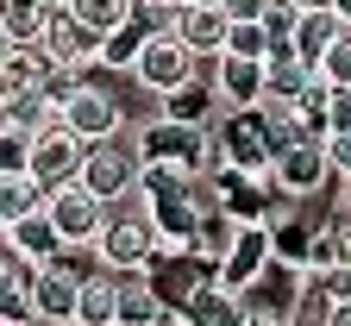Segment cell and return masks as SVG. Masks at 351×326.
<instances>
[{"label": "cell", "mask_w": 351, "mask_h": 326, "mask_svg": "<svg viewBox=\"0 0 351 326\" xmlns=\"http://www.w3.org/2000/svg\"><path fill=\"white\" fill-rule=\"evenodd\" d=\"M145 170H163V176H182V182H201L207 176V157H213V138L201 126H176V119H145L138 138H132Z\"/></svg>", "instance_id": "6da1fadb"}, {"label": "cell", "mask_w": 351, "mask_h": 326, "mask_svg": "<svg viewBox=\"0 0 351 326\" xmlns=\"http://www.w3.org/2000/svg\"><path fill=\"white\" fill-rule=\"evenodd\" d=\"M157 251H163V239H157V226H151L145 207H113L107 226H101V239H95L101 270L119 276V283H125V276H145Z\"/></svg>", "instance_id": "7a4b0ae2"}, {"label": "cell", "mask_w": 351, "mask_h": 326, "mask_svg": "<svg viewBox=\"0 0 351 326\" xmlns=\"http://www.w3.org/2000/svg\"><path fill=\"white\" fill-rule=\"evenodd\" d=\"M213 283H219V264L201 257L195 245H189V251H169V245H163V251L151 257V270H145V289L163 301V314H182V307H189L201 289H213Z\"/></svg>", "instance_id": "3957f363"}, {"label": "cell", "mask_w": 351, "mask_h": 326, "mask_svg": "<svg viewBox=\"0 0 351 326\" xmlns=\"http://www.w3.org/2000/svg\"><path fill=\"white\" fill-rule=\"evenodd\" d=\"M207 138L219 145V157H226L232 176H270V163H276L270 119H263L257 107L251 113H219V126H207Z\"/></svg>", "instance_id": "277c9868"}, {"label": "cell", "mask_w": 351, "mask_h": 326, "mask_svg": "<svg viewBox=\"0 0 351 326\" xmlns=\"http://www.w3.org/2000/svg\"><path fill=\"white\" fill-rule=\"evenodd\" d=\"M270 264H276V232H270V220H239L232 245L219 251V289L257 295V283L270 276Z\"/></svg>", "instance_id": "5b68a950"}, {"label": "cell", "mask_w": 351, "mask_h": 326, "mask_svg": "<svg viewBox=\"0 0 351 326\" xmlns=\"http://www.w3.org/2000/svg\"><path fill=\"white\" fill-rule=\"evenodd\" d=\"M138 176H145L138 151L119 145V138H107V145H95V151L82 157V176H75V182H82L101 207H125V201H138Z\"/></svg>", "instance_id": "8992f818"}, {"label": "cell", "mask_w": 351, "mask_h": 326, "mask_svg": "<svg viewBox=\"0 0 351 326\" xmlns=\"http://www.w3.org/2000/svg\"><path fill=\"white\" fill-rule=\"evenodd\" d=\"M107 213H113V207H101L95 195L82 189V182H69V189H57V195H44V220L57 226L63 251H95V239H101Z\"/></svg>", "instance_id": "52a82bcc"}, {"label": "cell", "mask_w": 351, "mask_h": 326, "mask_svg": "<svg viewBox=\"0 0 351 326\" xmlns=\"http://www.w3.org/2000/svg\"><path fill=\"white\" fill-rule=\"evenodd\" d=\"M38 51L51 57V69H75V75H88V69H101V32H88L69 7H57V13H44Z\"/></svg>", "instance_id": "ba28073f"}, {"label": "cell", "mask_w": 351, "mask_h": 326, "mask_svg": "<svg viewBox=\"0 0 351 326\" xmlns=\"http://www.w3.org/2000/svg\"><path fill=\"white\" fill-rule=\"evenodd\" d=\"M88 276H95V270H69V257L44 264L32 276V320L38 326H75V295H82Z\"/></svg>", "instance_id": "9c48e42d"}, {"label": "cell", "mask_w": 351, "mask_h": 326, "mask_svg": "<svg viewBox=\"0 0 351 326\" xmlns=\"http://www.w3.org/2000/svg\"><path fill=\"white\" fill-rule=\"evenodd\" d=\"M63 132L75 138V145H107V138H119V101L107 95V88H95V82H82L75 95L63 101Z\"/></svg>", "instance_id": "30bf717a"}, {"label": "cell", "mask_w": 351, "mask_h": 326, "mask_svg": "<svg viewBox=\"0 0 351 326\" xmlns=\"http://www.w3.org/2000/svg\"><path fill=\"white\" fill-rule=\"evenodd\" d=\"M132 75H138L151 95H176V88H189L195 82V57L182 51V38L176 32H157V38H145V51H138V63H132Z\"/></svg>", "instance_id": "8fae6325"}, {"label": "cell", "mask_w": 351, "mask_h": 326, "mask_svg": "<svg viewBox=\"0 0 351 326\" xmlns=\"http://www.w3.org/2000/svg\"><path fill=\"white\" fill-rule=\"evenodd\" d=\"M82 157H88V145H75V138L57 126V132L32 138V163H25V176L38 182V195H57V189H69V182L82 176Z\"/></svg>", "instance_id": "7c38bea8"}, {"label": "cell", "mask_w": 351, "mask_h": 326, "mask_svg": "<svg viewBox=\"0 0 351 326\" xmlns=\"http://www.w3.org/2000/svg\"><path fill=\"white\" fill-rule=\"evenodd\" d=\"M270 176H276V189L282 195H314V189H326V145H320V138H295V145H282L276 151V163H270Z\"/></svg>", "instance_id": "4fadbf2b"}, {"label": "cell", "mask_w": 351, "mask_h": 326, "mask_svg": "<svg viewBox=\"0 0 351 326\" xmlns=\"http://www.w3.org/2000/svg\"><path fill=\"white\" fill-rule=\"evenodd\" d=\"M0 245H7L19 264H32V270H44V264H57V257H63V239H57V226L44 220V207L25 213V220H13L7 232H0Z\"/></svg>", "instance_id": "5bb4252c"}, {"label": "cell", "mask_w": 351, "mask_h": 326, "mask_svg": "<svg viewBox=\"0 0 351 326\" xmlns=\"http://www.w3.org/2000/svg\"><path fill=\"white\" fill-rule=\"evenodd\" d=\"M213 95L226 101V113H251V107H263V63L213 57Z\"/></svg>", "instance_id": "9a60e30c"}, {"label": "cell", "mask_w": 351, "mask_h": 326, "mask_svg": "<svg viewBox=\"0 0 351 326\" xmlns=\"http://www.w3.org/2000/svg\"><path fill=\"white\" fill-rule=\"evenodd\" d=\"M226 13H219V7H195V13H182V7H176V38H182V51L201 63V57H219V51H226Z\"/></svg>", "instance_id": "2e32d148"}, {"label": "cell", "mask_w": 351, "mask_h": 326, "mask_svg": "<svg viewBox=\"0 0 351 326\" xmlns=\"http://www.w3.org/2000/svg\"><path fill=\"white\" fill-rule=\"evenodd\" d=\"M32 264H19L7 245H0V326H38L32 320Z\"/></svg>", "instance_id": "e0dca14e"}, {"label": "cell", "mask_w": 351, "mask_h": 326, "mask_svg": "<svg viewBox=\"0 0 351 326\" xmlns=\"http://www.w3.org/2000/svg\"><path fill=\"white\" fill-rule=\"evenodd\" d=\"M176 320H182V326H245V320H251V301L213 283V289H201V295H195L182 314H176Z\"/></svg>", "instance_id": "ac0fdd59"}, {"label": "cell", "mask_w": 351, "mask_h": 326, "mask_svg": "<svg viewBox=\"0 0 351 326\" xmlns=\"http://www.w3.org/2000/svg\"><path fill=\"white\" fill-rule=\"evenodd\" d=\"M44 75H51L44 51H7L0 57V107L19 101V95H44Z\"/></svg>", "instance_id": "d6986e66"}, {"label": "cell", "mask_w": 351, "mask_h": 326, "mask_svg": "<svg viewBox=\"0 0 351 326\" xmlns=\"http://www.w3.org/2000/svg\"><path fill=\"white\" fill-rule=\"evenodd\" d=\"M75 326H119V276L95 270L75 295Z\"/></svg>", "instance_id": "ffe728a7"}, {"label": "cell", "mask_w": 351, "mask_h": 326, "mask_svg": "<svg viewBox=\"0 0 351 326\" xmlns=\"http://www.w3.org/2000/svg\"><path fill=\"white\" fill-rule=\"evenodd\" d=\"M213 101H219V95H213V82H201V75H195L189 88H176V95L163 101V119H176V126H201V132H207V126L219 119V113H213Z\"/></svg>", "instance_id": "44dd1931"}, {"label": "cell", "mask_w": 351, "mask_h": 326, "mask_svg": "<svg viewBox=\"0 0 351 326\" xmlns=\"http://www.w3.org/2000/svg\"><path fill=\"white\" fill-rule=\"evenodd\" d=\"M69 13H75L88 32L113 38L119 25H132V19H138V0H69Z\"/></svg>", "instance_id": "7402d4cb"}, {"label": "cell", "mask_w": 351, "mask_h": 326, "mask_svg": "<svg viewBox=\"0 0 351 326\" xmlns=\"http://www.w3.org/2000/svg\"><path fill=\"white\" fill-rule=\"evenodd\" d=\"M345 25L332 19V13H307L301 25H295V57L307 63V69H320V57L332 51V38H339Z\"/></svg>", "instance_id": "603a6c76"}, {"label": "cell", "mask_w": 351, "mask_h": 326, "mask_svg": "<svg viewBox=\"0 0 351 326\" xmlns=\"http://www.w3.org/2000/svg\"><path fill=\"white\" fill-rule=\"evenodd\" d=\"M0 32H7L19 51H38V38H44V7H38V0H0Z\"/></svg>", "instance_id": "cb8c5ba5"}, {"label": "cell", "mask_w": 351, "mask_h": 326, "mask_svg": "<svg viewBox=\"0 0 351 326\" xmlns=\"http://www.w3.org/2000/svg\"><path fill=\"white\" fill-rule=\"evenodd\" d=\"M157 320H169V314H163V301L145 289V276L119 283V326H157Z\"/></svg>", "instance_id": "d4e9b609"}, {"label": "cell", "mask_w": 351, "mask_h": 326, "mask_svg": "<svg viewBox=\"0 0 351 326\" xmlns=\"http://www.w3.org/2000/svg\"><path fill=\"white\" fill-rule=\"evenodd\" d=\"M38 207H44V195H38L32 176H0V226H13V220H25Z\"/></svg>", "instance_id": "484cf974"}, {"label": "cell", "mask_w": 351, "mask_h": 326, "mask_svg": "<svg viewBox=\"0 0 351 326\" xmlns=\"http://www.w3.org/2000/svg\"><path fill=\"white\" fill-rule=\"evenodd\" d=\"M326 88H351V32H339L332 38V51L320 57V69H314Z\"/></svg>", "instance_id": "4316f807"}, {"label": "cell", "mask_w": 351, "mask_h": 326, "mask_svg": "<svg viewBox=\"0 0 351 326\" xmlns=\"http://www.w3.org/2000/svg\"><path fill=\"white\" fill-rule=\"evenodd\" d=\"M219 57L263 63V57H270V38H263V25H232V32H226V51H219Z\"/></svg>", "instance_id": "83f0119b"}, {"label": "cell", "mask_w": 351, "mask_h": 326, "mask_svg": "<svg viewBox=\"0 0 351 326\" xmlns=\"http://www.w3.org/2000/svg\"><path fill=\"white\" fill-rule=\"evenodd\" d=\"M257 25H263V38H270V44H295V25H301V13L289 7V0H270Z\"/></svg>", "instance_id": "f1b7e54d"}, {"label": "cell", "mask_w": 351, "mask_h": 326, "mask_svg": "<svg viewBox=\"0 0 351 326\" xmlns=\"http://www.w3.org/2000/svg\"><path fill=\"white\" fill-rule=\"evenodd\" d=\"M25 163H32V138L0 126V176H25Z\"/></svg>", "instance_id": "f546056e"}, {"label": "cell", "mask_w": 351, "mask_h": 326, "mask_svg": "<svg viewBox=\"0 0 351 326\" xmlns=\"http://www.w3.org/2000/svg\"><path fill=\"white\" fill-rule=\"evenodd\" d=\"M326 138H351V88H332V107H326Z\"/></svg>", "instance_id": "4dcf8cb0"}, {"label": "cell", "mask_w": 351, "mask_h": 326, "mask_svg": "<svg viewBox=\"0 0 351 326\" xmlns=\"http://www.w3.org/2000/svg\"><path fill=\"white\" fill-rule=\"evenodd\" d=\"M263 7H270V0H219L226 25H257V19H263Z\"/></svg>", "instance_id": "1f68e13d"}, {"label": "cell", "mask_w": 351, "mask_h": 326, "mask_svg": "<svg viewBox=\"0 0 351 326\" xmlns=\"http://www.w3.org/2000/svg\"><path fill=\"white\" fill-rule=\"evenodd\" d=\"M320 145H326V170L351 182V138H320Z\"/></svg>", "instance_id": "d6a6232c"}, {"label": "cell", "mask_w": 351, "mask_h": 326, "mask_svg": "<svg viewBox=\"0 0 351 326\" xmlns=\"http://www.w3.org/2000/svg\"><path fill=\"white\" fill-rule=\"evenodd\" d=\"M289 7H295V13L307 19V13H332V0H289Z\"/></svg>", "instance_id": "836d02e7"}, {"label": "cell", "mask_w": 351, "mask_h": 326, "mask_svg": "<svg viewBox=\"0 0 351 326\" xmlns=\"http://www.w3.org/2000/svg\"><path fill=\"white\" fill-rule=\"evenodd\" d=\"M332 19H339V25L351 32V0H332Z\"/></svg>", "instance_id": "e575fe53"}, {"label": "cell", "mask_w": 351, "mask_h": 326, "mask_svg": "<svg viewBox=\"0 0 351 326\" xmlns=\"http://www.w3.org/2000/svg\"><path fill=\"white\" fill-rule=\"evenodd\" d=\"M245 326H289V320H282V314H251Z\"/></svg>", "instance_id": "d590c367"}, {"label": "cell", "mask_w": 351, "mask_h": 326, "mask_svg": "<svg viewBox=\"0 0 351 326\" xmlns=\"http://www.w3.org/2000/svg\"><path fill=\"white\" fill-rule=\"evenodd\" d=\"M326 326H351V307H326Z\"/></svg>", "instance_id": "8d00e7d4"}, {"label": "cell", "mask_w": 351, "mask_h": 326, "mask_svg": "<svg viewBox=\"0 0 351 326\" xmlns=\"http://www.w3.org/2000/svg\"><path fill=\"white\" fill-rule=\"evenodd\" d=\"M176 7H182V13H195V7H219V0H176Z\"/></svg>", "instance_id": "74e56055"}, {"label": "cell", "mask_w": 351, "mask_h": 326, "mask_svg": "<svg viewBox=\"0 0 351 326\" xmlns=\"http://www.w3.org/2000/svg\"><path fill=\"white\" fill-rule=\"evenodd\" d=\"M7 51H19V44H13V38H7V32H0V57H7Z\"/></svg>", "instance_id": "f35d334b"}, {"label": "cell", "mask_w": 351, "mask_h": 326, "mask_svg": "<svg viewBox=\"0 0 351 326\" xmlns=\"http://www.w3.org/2000/svg\"><path fill=\"white\" fill-rule=\"evenodd\" d=\"M157 326H182V320H176V314H169V320H157Z\"/></svg>", "instance_id": "ab89813d"}, {"label": "cell", "mask_w": 351, "mask_h": 326, "mask_svg": "<svg viewBox=\"0 0 351 326\" xmlns=\"http://www.w3.org/2000/svg\"><path fill=\"white\" fill-rule=\"evenodd\" d=\"M0 232H7V226H0Z\"/></svg>", "instance_id": "60d3db41"}]
</instances>
